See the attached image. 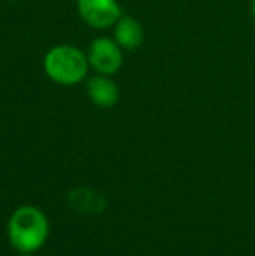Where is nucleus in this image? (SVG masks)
<instances>
[{
	"mask_svg": "<svg viewBox=\"0 0 255 256\" xmlns=\"http://www.w3.org/2000/svg\"><path fill=\"white\" fill-rule=\"evenodd\" d=\"M7 237L20 253H37L49 237V222L35 206H21L7 222Z\"/></svg>",
	"mask_w": 255,
	"mask_h": 256,
	"instance_id": "obj_1",
	"label": "nucleus"
},
{
	"mask_svg": "<svg viewBox=\"0 0 255 256\" xmlns=\"http://www.w3.org/2000/svg\"><path fill=\"white\" fill-rule=\"evenodd\" d=\"M89 60L74 46H56L44 58V70L51 80L62 86H75L86 77Z\"/></svg>",
	"mask_w": 255,
	"mask_h": 256,
	"instance_id": "obj_2",
	"label": "nucleus"
},
{
	"mask_svg": "<svg viewBox=\"0 0 255 256\" xmlns=\"http://www.w3.org/2000/svg\"><path fill=\"white\" fill-rule=\"evenodd\" d=\"M88 60L98 74L114 75L123 66V48L112 38L98 37L89 46Z\"/></svg>",
	"mask_w": 255,
	"mask_h": 256,
	"instance_id": "obj_3",
	"label": "nucleus"
},
{
	"mask_svg": "<svg viewBox=\"0 0 255 256\" xmlns=\"http://www.w3.org/2000/svg\"><path fill=\"white\" fill-rule=\"evenodd\" d=\"M81 18L93 28H109L117 23L123 10L117 0H77Z\"/></svg>",
	"mask_w": 255,
	"mask_h": 256,
	"instance_id": "obj_4",
	"label": "nucleus"
},
{
	"mask_svg": "<svg viewBox=\"0 0 255 256\" xmlns=\"http://www.w3.org/2000/svg\"><path fill=\"white\" fill-rule=\"evenodd\" d=\"M88 94L89 100L100 108H112L119 100V89L114 80H110L109 75L93 77L88 82Z\"/></svg>",
	"mask_w": 255,
	"mask_h": 256,
	"instance_id": "obj_5",
	"label": "nucleus"
},
{
	"mask_svg": "<svg viewBox=\"0 0 255 256\" xmlns=\"http://www.w3.org/2000/svg\"><path fill=\"white\" fill-rule=\"evenodd\" d=\"M114 40L126 51H133V49L140 48L143 40L142 24L131 16H121L116 23Z\"/></svg>",
	"mask_w": 255,
	"mask_h": 256,
	"instance_id": "obj_6",
	"label": "nucleus"
},
{
	"mask_svg": "<svg viewBox=\"0 0 255 256\" xmlns=\"http://www.w3.org/2000/svg\"><path fill=\"white\" fill-rule=\"evenodd\" d=\"M252 14H253V18H255V0H252Z\"/></svg>",
	"mask_w": 255,
	"mask_h": 256,
	"instance_id": "obj_7",
	"label": "nucleus"
},
{
	"mask_svg": "<svg viewBox=\"0 0 255 256\" xmlns=\"http://www.w3.org/2000/svg\"><path fill=\"white\" fill-rule=\"evenodd\" d=\"M21 256H34V253H21Z\"/></svg>",
	"mask_w": 255,
	"mask_h": 256,
	"instance_id": "obj_8",
	"label": "nucleus"
}]
</instances>
